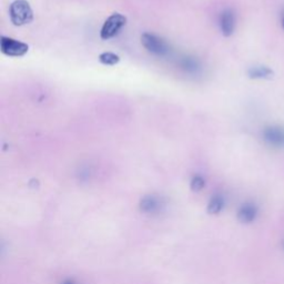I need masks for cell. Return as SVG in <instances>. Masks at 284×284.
Segmentation results:
<instances>
[{
  "instance_id": "obj_1",
  "label": "cell",
  "mask_w": 284,
  "mask_h": 284,
  "mask_svg": "<svg viewBox=\"0 0 284 284\" xmlns=\"http://www.w3.org/2000/svg\"><path fill=\"white\" fill-rule=\"evenodd\" d=\"M9 17L15 26H24L33 20V12L27 0H15L9 7Z\"/></svg>"
},
{
  "instance_id": "obj_2",
  "label": "cell",
  "mask_w": 284,
  "mask_h": 284,
  "mask_svg": "<svg viewBox=\"0 0 284 284\" xmlns=\"http://www.w3.org/2000/svg\"><path fill=\"white\" fill-rule=\"evenodd\" d=\"M141 44L149 52L158 57H166L171 51L168 42L154 33L145 32L141 36Z\"/></svg>"
},
{
  "instance_id": "obj_3",
  "label": "cell",
  "mask_w": 284,
  "mask_h": 284,
  "mask_svg": "<svg viewBox=\"0 0 284 284\" xmlns=\"http://www.w3.org/2000/svg\"><path fill=\"white\" fill-rule=\"evenodd\" d=\"M127 24V18L121 15V13L116 12L112 13L110 17L106 18L104 24L102 25L101 31H100V37L103 40H109L120 32V30L126 26Z\"/></svg>"
},
{
  "instance_id": "obj_4",
  "label": "cell",
  "mask_w": 284,
  "mask_h": 284,
  "mask_svg": "<svg viewBox=\"0 0 284 284\" xmlns=\"http://www.w3.org/2000/svg\"><path fill=\"white\" fill-rule=\"evenodd\" d=\"M0 50L8 57H23L29 50V46L23 41L3 36L0 38Z\"/></svg>"
},
{
  "instance_id": "obj_5",
  "label": "cell",
  "mask_w": 284,
  "mask_h": 284,
  "mask_svg": "<svg viewBox=\"0 0 284 284\" xmlns=\"http://www.w3.org/2000/svg\"><path fill=\"white\" fill-rule=\"evenodd\" d=\"M262 138L270 147L284 148V128L280 126H269L262 131Z\"/></svg>"
},
{
  "instance_id": "obj_6",
  "label": "cell",
  "mask_w": 284,
  "mask_h": 284,
  "mask_svg": "<svg viewBox=\"0 0 284 284\" xmlns=\"http://www.w3.org/2000/svg\"><path fill=\"white\" fill-rule=\"evenodd\" d=\"M219 25L224 37H230V36H232L237 26V19L234 11L232 9H224L221 12V15H220Z\"/></svg>"
},
{
  "instance_id": "obj_7",
  "label": "cell",
  "mask_w": 284,
  "mask_h": 284,
  "mask_svg": "<svg viewBox=\"0 0 284 284\" xmlns=\"http://www.w3.org/2000/svg\"><path fill=\"white\" fill-rule=\"evenodd\" d=\"M161 207V200L153 194L146 196L141 199L140 201V210L146 213H153L158 211Z\"/></svg>"
},
{
  "instance_id": "obj_8",
  "label": "cell",
  "mask_w": 284,
  "mask_h": 284,
  "mask_svg": "<svg viewBox=\"0 0 284 284\" xmlns=\"http://www.w3.org/2000/svg\"><path fill=\"white\" fill-rule=\"evenodd\" d=\"M273 75V70L267 66H253L247 70L248 78H251V79L254 80L271 79Z\"/></svg>"
},
{
  "instance_id": "obj_9",
  "label": "cell",
  "mask_w": 284,
  "mask_h": 284,
  "mask_svg": "<svg viewBox=\"0 0 284 284\" xmlns=\"http://www.w3.org/2000/svg\"><path fill=\"white\" fill-rule=\"evenodd\" d=\"M257 217V208L251 203H246L240 208L238 212V219L242 223H251Z\"/></svg>"
},
{
  "instance_id": "obj_10",
  "label": "cell",
  "mask_w": 284,
  "mask_h": 284,
  "mask_svg": "<svg viewBox=\"0 0 284 284\" xmlns=\"http://www.w3.org/2000/svg\"><path fill=\"white\" fill-rule=\"evenodd\" d=\"M99 61H100V63H102L103 66H116L119 63L120 61V57L116 54L113 52H102L99 55Z\"/></svg>"
},
{
  "instance_id": "obj_11",
  "label": "cell",
  "mask_w": 284,
  "mask_h": 284,
  "mask_svg": "<svg viewBox=\"0 0 284 284\" xmlns=\"http://www.w3.org/2000/svg\"><path fill=\"white\" fill-rule=\"evenodd\" d=\"M223 205H224V201L222 197L220 196L213 197L208 204V212L210 215H218V213L221 212V210L223 209Z\"/></svg>"
},
{
  "instance_id": "obj_12",
  "label": "cell",
  "mask_w": 284,
  "mask_h": 284,
  "mask_svg": "<svg viewBox=\"0 0 284 284\" xmlns=\"http://www.w3.org/2000/svg\"><path fill=\"white\" fill-rule=\"evenodd\" d=\"M204 186H205V181L201 175L193 176L192 180H191V183H190L191 190L196 191V192H198V191H201L204 188Z\"/></svg>"
},
{
  "instance_id": "obj_13",
  "label": "cell",
  "mask_w": 284,
  "mask_h": 284,
  "mask_svg": "<svg viewBox=\"0 0 284 284\" xmlns=\"http://www.w3.org/2000/svg\"><path fill=\"white\" fill-rule=\"evenodd\" d=\"M182 67L188 71H197L199 69V63L197 60L191 58H184L182 60Z\"/></svg>"
},
{
  "instance_id": "obj_14",
  "label": "cell",
  "mask_w": 284,
  "mask_h": 284,
  "mask_svg": "<svg viewBox=\"0 0 284 284\" xmlns=\"http://www.w3.org/2000/svg\"><path fill=\"white\" fill-rule=\"evenodd\" d=\"M280 24H281V28H282L283 31H284V11L282 12V16H281V21H280Z\"/></svg>"
},
{
  "instance_id": "obj_15",
  "label": "cell",
  "mask_w": 284,
  "mask_h": 284,
  "mask_svg": "<svg viewBox=\"0 0 284 284\" xmlns=\"http://www.w3.org/2000/svg\"><path fill=\"white\" fill-rule=\"evenodd\" d=\"M62 284H75V282H73V281H70V280H67V281H65V282H63Z\"/></svg>"
},
{
  "instance_id": "obj_16",
  "label": "cell",
  "mask_w": 284,
  "mask_h": 284,
  "mask_svg": "<svg viewBox=\"0 0 284 284\" xmlns=\"http://www.w3.org/2000/svg\"><path fill=\"white\" fill-rule=\"evenodd\" d=\"M283 246H284V244H283Z\"/></svg>"
}]
</instances>
